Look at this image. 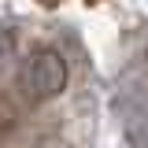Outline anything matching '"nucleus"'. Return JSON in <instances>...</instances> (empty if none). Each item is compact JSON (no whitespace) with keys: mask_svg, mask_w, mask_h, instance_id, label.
<instances>
[{"mask_svg":"<svg viewBox=\"0 0 148 148\" xmlns=\"http://www.w3.org/2000/svg\"><path fill=\"white\" fill-rule=\"evenodd\" d=\"M67 59L48 48V45H41L34 52L22 59V71H18V85L26 92V100H34V104H45V100H56L59 92L67 89Z\"/></svg>","mask_w":148,"mask_h":148,"instance_id":"1","label":"nucleus"},{"mask_svg":"<svg viewBox=\"0 0 148 148\" xmlns=\"http://www.w3.org/2000/svg\"><path fill=\"white\" fill-rule=\"evenodd\" d=\"M11 56V41H8V34H0V63Z\"/></svg>","mask_w":148,"mask_h":148,"instance_id":"2","label":"nucleus"}]
</instances>
